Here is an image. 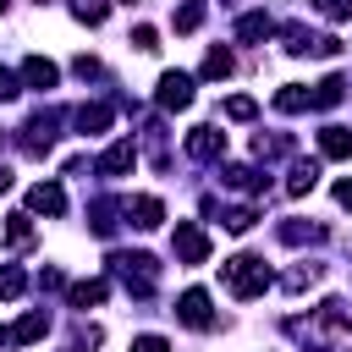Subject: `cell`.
Segmentation results:
<instances>
[{"instance_id":"cell-14","label":"cell","mask_w":352,"mask_h":352,"mask_svg":"<svg viewBox=\"0 0 352 352\" xmlns=\"http://www.w3.org/2000/svg\"><path fill=\"white\" fill-rule=\"evenodd\" d=\"M314 182H319V165H314V160H297V165L286 170V192H292V198L314 192Z\"/></svg>"},{"instance_id":"cell-23","label":"cell","mask_w":352,"mask_h":352,"mask_svg":"<svg viewBox=\"0 0 352 352\" xmlns=\"http://www.w3.org/2000/svg\"><path fill=\"white\" fill-rule=\"evenodd\" d=\"M280 38H286V50H292V55H314V44H319V38H314V33L302 28V22H292V28L280 33Z\"/></svg>"},{"instance_id":"cell-4","label":"cell","mask_w":352,"mask_h":352,"mask_svg":"<svg viewBox=\"0 0 352 352\" xmlns=\"http://www.w3.org/2000/svg\"><path fill=\"white\" fill-rule=\"evenodd\" d=\"M154 99H160V110H187L192 104V77L187 72H160Z\"/></svg>"},{"instance_id":"cell-21","label":"cell","mask_w":352,"mask_h":352,"mask_svg":"<svg viewBox=\"0 0 352 352\" xmlns=\"http://www.w3.org/2000/svg\"><path fill=\"white\" fill-rule=\"evenodd\" d=\"M104 292H110L104 280H77V286H72V308H99Z\"/></svg>"},{"instance_id":"cell-2","label":"cell","mask_w":352,"mask_h":352,"mask_svg":"<svg viewBox=\"0 0 352 352\" xmlns=\"http://www.w3.org/2000/svg\"><path fill=\"white\" fill-rule=\"evenodd\" d=\"M110 270H116V280H121L132 297H148L154 280H160V264H154L148 253H110Z\"/></svg>"},{"instance_id":"cell-37","label":"cell","mask_w":352,"mask_h":352,"mask_svg":"<svg viewBox=\"0 0 352 352\" xmlns=\"http://www.w3.org/2000/svg\"><path fill=\"white\" fill-rule=\"evenodd\" d=\"M99 341H104L99 324H77V346H99Z\"/></svg>"},{"instance_id":"cell-26","label":"cell","mask_w":352,"mask_h":352,"mask_svg":"<svg viewBox=\"0 0 352 352\" xmlns=\"http://www.w3.org/2000/svg\"><path fill=\"white\" fill-rule=\"evenodd\" d=\"M220 110H226V121H253V116H258V104H253L248 94H231Z\"/></svg>"},{"instance_id":"cell-18","label":"cell","mask_w":352,"mask_h":352,"mask_svg":"<svg viewBox=\"0 0 352 352\" xmlns=\"http://www.w3.org/2000/svg\"><path fill=\"white\" fill-rule=\"evenodd\" d=\"M44 330H50V314H44V308H33V314H22V319L11 324V341H38Z\"/></svg>"},{"instance_id":"cell-8","label":"cell","mask_w":352,"mask_h":352,"mask_svg":"<svg viewBox=\"0 0 352 352\" xmlns=\"http://www.w3.org/2000/svg\"><path fill=\"white\" fill-rule=\"evenodd\" d=\"M28 209L33 214H66V187L60 182H33L28 187Z\"/></svg>"},{"instance_id":"cell-15","label":"cell","mask_w":352,"mask_h":352,"mask_svg":"<svg viewBox=\"0 0 352 352\" xmlns=\"http://www.w3.org/2000/svg\"><path fill=\"white\" fill-rule=\"evenodd\" d=\"M204 16H209V6H204V0H187V6H176L170 28H176V33H198V28H204Z\"/></svg>"},{"instance_id":"cell-30","label":"cell","mask_w":352,"mask_h":352,"mask_svg":"<svg viewBox=\"0 0 352 352\" xmlns=\"http://www.w3.org/2000/svg\"><path fill=\"white\" fill-rule=\"evenodd\" d=\"M6 242H11V248H28V242H33V226H28V214H11V226H6Z\"/></svg>"},{"instance_id":"cell-1","label":"cell","mask_w":352,"mask_h":352,"mask_svg":"<svg viewBox=\"0 0 352 352\" xmlns=\"http://www.w3.org/2000/svg\"><path fill=\"white\" fill-rule=\"evenodd\" d=\"M220 280H226V292H231V297H242V302H253V297H264V292L275 286V275H270V270H264V258H253V253L226 258V264H220Z\"/></svg>"},{"instance_id":"cell-16","label":"cell","mask_w":352,"mask_h":352,"mask_svg":"<svg viewBox=\"0 0 352 352\" xmlns=\"http://www.w3.org/2000/svg\"><path fill=\"white\" fill-rule=\"evenodd\" d=\"M270 33H275V22H270L264 11H248V16L236 22V38H242V44H258V38H270Z\"/></svg>"},{"instance_id":"cell-3","label":"cell","mask_w":352,"mask_h":352,"mask_svg":"<svg viewBox=\"0 0 352 352\" xmlns=\"http://www.w3.org/2000/svg\"><path fill=\"white\" fill-rule=\"evenodd\" d=\"M55 126H60V110H38L28 126H22V154H50V143H55Z\"/></svg>"},{"instance_id":"cell-34","label":"cell","mask_w":352,"mask_h":352,"mask_svg":"<svg viewBox=\"0 0 352 352\" xmlns=\"http://www.w3.org/2000/svg\"><path fill=\"white\" fill-rule=\"evenodd\" d=\"M132 50H160V33L154 28H132Z\"/></svg>"},{"instance_id":"cell-31","label":"cell","mask_w":352,"mask_h":352,"mask_svg":"<svg viewBox=\"0 0 352 352\" xmlns=\"http://www.w3.org/2000/svg\"><path fill=\"white\" fill-rule=\"evenodd\" d=\"M324 231L319 226H302V220H292V226H280V242H319Z\"/></svg>"},{"instance_id":"cell-40","label":"cell","mask_w":352,"mask_h":352,"mask_svg":"<svg viewBox=\"0 0 352 352\" xmlns=\"http://www.w3.org/2000/svg\"><path fill=\"white\" fill-rule=\"evenodd\" d=\"M0 192H11V170L6 165H0Z\"/></svg>"},{"instance_id":"cell-27","label":"cell","mask_w":352,"mask_h":352,"mask_svg":"<svg viewBox=\"0 0 352 352\" xmlns=\"http://www.w3.org/2000/svg\"><path fill=\"white\" fill-rule=\"evenodd\" d=\"M253 154H258V160H275V154H292V138H264V132H258V143H253Z\"/></svg>"},{"instance_id":"cell-22","label":"cell","mask_w":352,"mask_h":352,"mask_svg":"<svg viewBox=\"0 0 352 352\" xmlns=\"http://www.w3.org/2000/svg\"><path fill=\"white\" fill-rule=\"evenodd\" d=\"M72 16L88 22V28H99V22L110 16V0H72Z\"/></svg>"},{"instance_id":"cell-17","label":"cell","mask_w":352,"mask_h":352,"mask_svg":"<svg viewBox=\"0 0 352 352\" xmlns=\"http://www.w3.org/2000/svg\"><path fill=\"white\" fill-rule=\"evenodd\" d=\"M275 110H286V116H297V110H314V94H308L302 82H286V88L275 94Z\"/></svg>"},{"instance_id":"cell-19","label":"cell","mask_w":352,"mask_h":352,"mask_svg":"<svg viewBox=\"0 0 352 352\" xmlns=\"http://www.w3.org/2000/svg\"><path fill=\"white\" fill-rule=\"evenodd\" d=\"M220 182H226V187H242V192H258V187H264V176H258L253 165H226Z\"/></svg>"},{"instance_id":"cell-25","label":"cell","mask_w":352,"mask_h":352,"mask_svg":"<svg viewBox=\"0 0 352 352\" xmlns=\"http://www.w3.org/2000/svg\"><path fill=\"white\" fill-rule=\"evenodd\" d=\"M341 94H346V82H341V77H324V82L314 88V110H330V104H341Z\"/></svg>"},{"instance_id":"cell-38","label":"cell","mask_w":352,"mask_h":352,"mask_svg":"<svg viewBox=\"0 0 352 352\" xmlns=\"http://www.w3.org/2000/svg\"><path fill=\"white\" fill-rule=\"evenodd\" d=\"M38 286H44V292H60V286H66V275H60V270H44V275H38Z\"/></svg>"},{"instance_id":"cell-28","label":"cell","mask_w":352,"mask_h":352,"mask_svg":"<svg viewBox=\"0 0 352 352\" xmlns=\"http://www.w3.org/2000/svg\"><path fill=\"white\" fill-rule=\"evenodd\" d=\"M94 231H99V236H110V231H116V204H110V198H99V204H94Z\"/></svg>"},{"instance_id":"cell-9","label":"cell","mask_w":352,"mask_h":352,"mask_svg":"<svg viewBox=\"0 0 352 352\" xmlns=\"http://www.w3.org/2000/svg\"><path fill=\"white\" fill-rule=\"evenodd\" d=\"M187 154L192 160H220L226 154V132L220 126H192L187 132Z\"/></svg>"},{"instance_id":"cell-35","label":"cell","mask_w":352,"mask_h":352,"mask_svg":"<svg viewBox=\"0 0 352 352\" xmlns=\"http://www.w3.org/2000/svg\"><path fill=\"white\" fill-rule=\"evenodd\" d=\"M132 352H170V341H165V336H138Z\"/></svg>"},{"instance_id":"cell-20","label":"cell","mask_w":352,"mask_h":352,"mask_svg":"<svg viewBox=\"0 0 352 352\" xmlns=\"http://www.w3.org/2000/svg\"><path fill=\"white\" fill-rule=\"evenodd\" d=\"M319 275H324V264H314V258H302L297 270H286V280H280V286H286V292H302V286H314Z\"/></svg>"},{"instance_id":"cell-36","label":"cell","mask_w":352,"mask_h":352,"mask_svg":"<svg viewBox=\"0 0 352 352\" xmlns=\"http://www.w3.org/2000/svg\"><path fill=\"white\" fill-rule=\"evenodd\" d=\"M319 11H324L330 22H341V16H352V0H319Z\"/></svg>"},{"instance_id":"cell-33","label":"cell","mask_w":352,"mask_h":352,"mask_svg":"<svg viewBox=\"0 0 352 352\" xmlns=\"http://www.w3.org/2000/svg\"><path fill=\"white\" fill-rule=\"evenodd\" d=\"M16 82H22V72H6V66H0V104H6V99H16V94H22V88H16Z\"/></svg>"},{"instance_id":"cell-10","label":"cell","mask_w":352,"mask_h":352,"mask_svg":"<svg viewBox=\"0 0 352 352\" xmlns=\"http://www.w3.org/2000/svg\"><path fill=\"white\" fill-rule=\"evenodd\" d=\"M138 165V148H132V138H116L104 154H99V176H126Z\"/></svg>"},{"instance_id":"cell-11","label":"cell","mask_w":352,"mask_h":352,"mask_svg":"<svg viewBox=\"0 0 352 352\" xmlns=\"http://www.w3.org/2000/svg\"><path fill=\"white\" fill-rule=\"evenodd\" d=\"M22 82L44 94V88H55V82H60V66H55V60H44V55H28V60H22Z\"/></svg>"},{"instance_id":"cell-41","label":"cell","mask_w":352,"mask_h":352,"mask_svg":"<svg viewBox=\"0 0 352 352\" xmlns=\"http://www.w3.org/2000/svg\"><path fill=\"white\" fill-rule=\"evenodd\" d=\"M0 11H6V0H0Z\"/></svg>"},{"instance_id":"cell-12","label":"cell","mask_w":352,"mask_h":352,"mask_svg":"<svg viewBox=\"0 0 352 352\" xmlns=\"http://www.w3.org/2000/svg\"><path fill=\"white\" fill-rule=\"evenodd\" d=\"M72 121H77V132H104V126L116 121V110H110V104H77Z\"/></svg>"},{"instance_id":"cell-6","label":"cell","mask_w":352,"mask_h":352,"mask_svg":"<svg viewBox=\"0 0 352 352\" xmlns=\"http://www.w3.org/2000/svg\"><path fill=\"white\" fill-rule=\"evenodd\" d=\"M170 248H176V258H182V264H204V258H209V236H204L192 220H182V226H176Z\"/></svg>"},{"instance_id":"cell-5","label":"cell","mask_w":352,"mask_h":352,"mask_svg":"<svg viewBox=\"0 0 352 352\" xmlns=\"http://www.w3.org/2000/svg\"><path fill=\"white\" fill-rule=\"evenodd\" d=\"M176 319H182V324H192V330H209V324H214L209 292H204V286H187V292H182V302H176Z\"/></svg>"},{"instance_id":"cell-13","label":"cell","mask_w":352,"mask_h":352,"mask_svg":"<svg viewBox=\"0 0 352 352\" xmlns=\"http://www.w3.org/2000/svg\"><path fill=\"white\" fill-rule=\"evenodd\" d=\"M319 154L324 160H352V132L346 126H324L319 132Z\"/></svg>"},{"instance_id":"cell-7","label":"cell","mask_w":352,"mask_h":352,"mask_svg":"<svg viewBox=\"0 0 352 352\" xmlns=\"http://www.w3.org/2000/svg\"><path fill=\"white\" fill-rule=\"evenodd\" d=\"M121 214H126L138 231H154V226L165 220V204H160L154 192H138V198H126V204H121Z\"/></svg>"},{"instance_id":"cell-29","label":"cell","mask_w":352,"mask_h":352,"mask_svg":"<svg viewBox=\"0 0 352 352\" xmlns=\"http://www.w3.org/2000/svg\"><path fill=\"white\" fill-rule=\"evenodd\" d=\"M253 220H258V209H253V204H242V209H231V214H226V231H236V236H242V231H253Z\"/></svg>"},{"instance_id":"cell-32","label":"cell","mask_w":352,"mask_h":352,"mask_svg":"<svg viewBox=\"0 0 352 352\" xmlns=\"http://www.w3.org/2000/svg\"><path fill=\"white\" fill-rule=\"evenodd\" d=\"M22 286H28V275H22L16 264H6V270H0V297H22Z\"/></svg>"},{"instance_id":"cell-39","label":"cell","mask_w":352,"mask_h":352,"mask_svg":"<svg viewBox=\"0 0 352 352\" xmlns=\"http://www.w3.org/2000/svg\"><path fill=\"white\" fill-rule=\"evenodd\" d=\"M336 204H341V209H352V176H346V182H336Z\"/></svg>"},{"instance_id":"cell-24","label":"cell","mask_w":352,"mask_h":352,"mask_svg":"<svg viewBox=\"0 0 352 352\" xmlns=\"http://www.w3.org/2000/svg\"><path fill=\"white\" fill-rule=\"evenodd\" d=\"M231 66H236V60H231V50H209V55H204V77H209V82L231 77Z\"/></svg>"}]
</instances>
